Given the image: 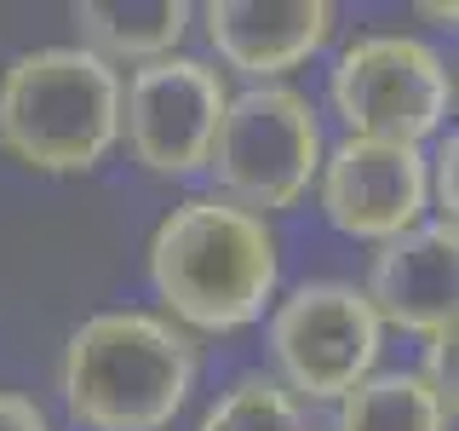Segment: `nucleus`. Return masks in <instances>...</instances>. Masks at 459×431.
Instances as JSON below:
<instances>
[{"label":"nucleus","mask_w":459,"mask_h":431,"mask_svg":"<svg viewBox=\"0 0 459 431\" xmlns=\"http://www.w3.org/2000/svg\"><path fill=\"white\" fill-rule=\"evenodd\" d=\"M327 138H322V110L299 86L264 81L230 92L219 138H212L207 172L219 179V196L247 213H287L310 196L322 172Z\"/></svg>","instance_id":"nucleus-4"},{"label":"nucleus","mask_w":459,"mask_h":431,"mask_svg":"<svg viewBox=\"0 0 459 431\" xmlns=\"http://www.w3.org/2000/svg\"><path fill=\"white\" fill-rule=\"evenodd\" d=\"M425 184H430V224L454 230L459 219V138L437 133V150L425 155Z\"/></svg>","instance_id":"nucleus-14"},{"label":"nucleus","mask_w":459,"mask_h":431,"mask_svg":"<svg viewBox=\"0 0 459 431\" xmlns=\"http://www.w3.org/2000/svg\"><path fill=\"white\" fill-rule=\"evenodd\" d=\"M264 345L276 363L270 380L310 409V402H339L379 368L385 322L373 316L356 282L322 277L299 282L293 294H281L264 311Z\"/></svg>","instance_id":"nucleus-6"},{"label":"nucleus","mask_w":459,"mask_h":431,"mask_svg":"<svg viewBox=\"0 0 459 431\" xmlns=\"http://www.w3.org/2000/svg\"><path fill=\"white\" fill-rule=\"evenodd\" d=\"M373 316L413 339H430L454 322V230L420 224L396 242H379L362 282Z\"/></svg>","instance_id":"nucleus-10"},{"label":"nucleus","mask_w":459,"mask_h":431,"mask_svg":"<svg viewBox=\"0 0 459 431\" xmlns=\"http://www.w3.org/2000/svg\"><path fill=\"white\" fill-rule=\"evenodd\" d=\"M195 18L219 69L247 75V86L305 69L339 29V12L327 0H212Z\"/></svg>","instance_id":"nucleus-9"},{"label":"nucleus","mask_w":459,"mask_h":431,"mask_svg":"<svg viewBox=\"0 0 459 431\" xmlns=\"http://www.w3.org/2000/svg\"><path fill=\"white\" fill-rule=\"evenodd\" d=\"M121 144V69L81 47H35L0 69V155L29 172H92Z\"/></svg>","instance_id":"nucleus-3"},{"label":"nucleus","mask_w":459,"mask_h":431,"mask_svg":"<svg viewBox=\"0 0 459 431\" xmlns=\"http://www.w3.org/2000/svg\"><path fill=\"white\" fill-rule=\"evenodd\" d=\"M201 380V345L161 311L115 305L69 328L57 397L81 431H167Z\"/></svg>","instance_id":"nucleus-2"},{"label":"nucleus","mask_w":459,"mask_h":431,"mask_svg":"<svg viewBox=\"0 0 459 431\" xmlns=\"http://www.w3.org/2000/svg\"><path fill=\"white\" fill-rule=\"evenodd\" d=\"M413 374H420L430 391H437V397L454 409V322H448V328H437V334L425 339V363L413 368Z\"/></svg>","instance_id":"nucleus-15"},{"label":"nucleus","mask_w":459,"mask_h":431,"mask_svg":"<svg viewBox=\"0 0 459 431\" xmlns=\"http://www.w3.org/2000/svg\"><path fill=\"white\" fill-rule=\"evenodd\" d=\"M230 104V81L212 57L172 52L121 81V144L155 179H190L207 167Z\"/></svg>","instance_id":"nucleus-7"},{"label":"nucleus","mask_w":459,"mask_h":431,"mask_svg":"<svg viewBox=\"0 0 459 431\" xmlns=\"http://www.w3.org/2000/svg\"><path fill=\"white\" fill-rule=\"evenodd\" d=\"M0 431H52L47 409L23 391H0Z\"/></svg>","instance_id":"nucleus-16"},{"label":"nucleus","mask_w":459,"mask_h":431,"mask_svg":"<svg viewBox=\"0 0 459 431\" xmlns=\"http://www.w3.org/2000/svg\"><path fill=\"white\" fill-rule=\"evenodd\" d=\"M322 219L351 242H396L430 219L425 150L391 138H339L316 172Z\"/></svg>","instance_id":"nucleus-8"},{"label":"nucleus","mask_w":459,"mask_h":431,"mask_svg":"<svg viewBox=\"0 0 459 431\" xmlns=\"http://www.w3.org/2000/svg\"><path fill=\"white\" fill-rule=\"evenodd\" d=\"M327 104L344 121V138L425 144L454 110V69L425 35L368 29L339 47L327 69Z\"/></svg>","instance_id":"nucleus-5"},{"label":"nucleus","mask_w":459,"mask_h":431,"mask_svg":"<svg viewBox=\"0 0 459 431\" xmlns=\"http://www.w3.org/2000/svg\"><path fill=\"white\" fill-rule=\"evenodd\" d=\"M454 409L413 368H373L356 391L333 402L327 431H448Z\"/></svg>","instance_id":"nucleus-12"},{"label":"nucleus","mask_w":459,"mask_h":431,"mask_svg":"<svg viewBox=\"0 0 459 431\" xmlns=\"http://www.w3.org/2000/svg\"><path fill=\"white\" fill-rule=\"evenodd\" d=\"M69 23L81 35V52L104 57L109 69H138L184 47L195 6H184V0H81V6H69Z\"/></svg>","instance_id":"nucleus-11"},{"label":"nucleus","mask_w":459,"mask_h":431,"mask_svg":"<svg viewBox=\"0 0 459 431\" xmlns=\"http://www.w3.org/2000/svg\"><path fill=\"white\" fill-rule=\"evenodd\" d=\"M143 265L167 322L184 334H241L276 305L281 242L264 213H247L212 190L161 213Z\"/></svg>","instance_id":"nucleus-1"},{"label":"nucleus","mask_w":459,"mask_h":431,"mask_svg":"<svg viewBox=\"0 0 459 431\" xmlns=\"http://www.w3.org/2000/svg\"><path fill=\"white\" fill-rule=\"evenodd\" d=\"M195 431H322L299 397H287L270 374H241L207 402Z\"/></svg>","instance_id":"nucleus-13"},{"label":"nucleus","mask_w":459,"mask_h":431,"mask_svg":"<svg viewBox=\"0 0 459 431\" xmlns=\"http://www.w3.org/2000/svg\"><path fill=\"white\" fill-rule=\"evenodd\" d=\"M413 18H425L430 29H454L459 6H454V0H448V6H442V0H430V6H413Z\"/></svg>","instance_id":"nucleus-17"}]
</instances>
